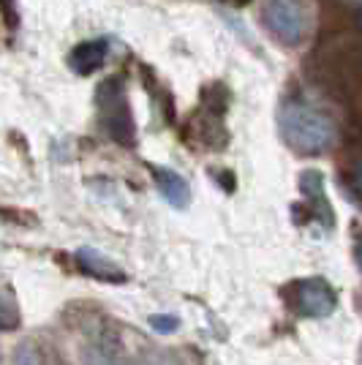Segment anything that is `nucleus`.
Returning <instances> with one entry per match:
<instances>
[{"label":"nucleus","instance_id":"nucleus-5","mask_svg":"<svg viewBox=\"0 0 362 365\" xmlns=\"http://www.w3.org/2000/svg\"><path fill=\"white\" fill-rule=\"evenodd\" d=\"M76 262H79V267H82L85 273L93 275V278H98V281H104V284H123V281H125V270H123L115 259H109L106 254H101V251L79 248Z\"/></svg>","mask_w":362,"mask_h":365},{"label":"nucleus","instance_id":"nucleus-11","mask_svg":"<svg viewBox=\"0 0 362 365\" xmlns=\"http://www.w3.org/2000/svg\"><path fill=\"white\" fill-rule=\"evenodd\" d=\"M357 262H360V270H362V240H360V245H357Z\"/></svg>","mask_w":362,"mask_h":365},{"label":"nucleus","instance_id":"nucleus-7","mask_svg":"<svg viewBox=\"0 0 362 365\" xmlns=\"http://www.w3.org/2000/svg\"><path fill=\"white\" fill-rule=\"evenodd\" d=\"M300 191L314 202V207L324 215V221L332 224V207H330V202H327V197H324V180H321V172H302Z\"/></svg>","mask_w":362,"mask_h":365},{"label":"nucleus","instance_id":"nucleus-8","mask_svg":"<svg viewBox=\"0 0 362 365\" xmlns=\"http://www.w3.org/2000/svg\"><path fill=\"white\" fill-rule=\"evenodd\" d=\"M14 365H46V363H44V354L38 351V346L31 344V341H25V344L16 346Z\"/></svg>","mask_w":362,"mask_h":365},{"label":"nucleus","instance_id":"nucleus-2","mask_svg":"<svg viewBox=\"0 0 362 365\" xmlns=\"http://www.w3.org/2000/svg\"><path fill=\"white\" fill-rule=\"evenodd\" d=\"M262 22L275 38L289 46L300 44L308 28V16L300 0H262Z\"/></svg>","mask_w":362,"mask_h":365},{"label":"nucleus","instance_id":"nucleus-3","mask_svg":"<svg viewBox=\"0 0 362 365\" xmlns=\"http://www.w3.org/2000/svg\"><path fill=\"white\" fill-rule=\"evenodd\" d=\"M338 305V294L324 278H308L297 284V311L314 319L330 317Z\"/></svg>","mask_w":362,"mask_h":365},{"label":"nucleus","instance_id":"nucleus-6","mask_svg":"<svg viewBox=\"0 0 362 365\" xmlns=\"http://www.w3.org/2000/svg\"><path fill=\"white\" fill-rule=\"evenodd\" d=\"M155 185H158V191H161V197L172 205V207H177L182 210L185 205H188V182L182 180V175H177L175 169H155Z\"/></svg>","mask_w":362,"mask_h":365},{"label":"nucleus","instance_id":"nucleus-1","mask_svg":"<svg viewBox=\"0 0 362 365\" xmlns=\"http://www.w3.org/2000/svg\"><path fill=\"white\" fill-rule=\"evenodd\" d=\"M278 128L289 148L302 155H319L335 142L332 120L305 101H284L278 109Z\"/></svg>","mask_w":362,"mask_h":365},{"label":"nucleus","instance_id":"nucleus-9","mask_svg":"<svg viewBox=\"0 0 362 365\" xmlns=\"http://www.w3.org/2000/svg\"><path fill=\"white\" fill-rule=\"evenodd\" d=\"M150 324L158 330V333H172V330H177V317H150Z\"/></svg>","mask_w":362,"mask_h":365},{"label":"nucleus","instance_id":"nucleus-4","mask_svg":"<svg viewBox=\"0 0 362 365\" xmlns=\"http://www.w3.org/2000/svg\"><path fill=\"white\" fill-rule=\"evenodd\" d=\"M106 52H109V44H106L104 38L82 41V44H76L74 49L68 52V66H71V71H74V74L90 76L104 66Z\"/></svg>","mask_w":362,"mask_h":365},{"label":"nucleus","instance_id":"nucleus-13","mask_svg":"<svg viewBox=\"0 0 362 365\" xmlns=\"http://www.w3.org/2000/svg\"><path fill=\"white\" fill-rule=\"evenodd\" d=\"M357 22H360V28H362V9H360V14H357Z\"/></svg>","mask_w":362,"mask_h":365},{"label":"nucleus","instance_id":"nucleus-10","mask_svg":"<svg viewBox=\"0 0 362 365\" xmlns=\"http://www.w3.org/2000/svg\"><path fill=\"white\" fill-rule=\"evenodd\" d=\"M354 185H357V191L362 194V164H357V169H354Z\"/></svg>","mask_w":362,"mask_h":365},{"label":"nucleus","instance_id":"nucleus-12","mask_svg":"<svg viewBox=\"0 0 362 365\" xmlns=\"http://www.w3.org/2000/svg\"><path fill=\"white\" fill-rule=\"evenodd\" d=\"M227 3H234V6H245L248 0H227Z\"/></svg>","mask_w":362,"mask_h":365}]
</instances>
